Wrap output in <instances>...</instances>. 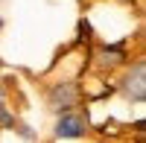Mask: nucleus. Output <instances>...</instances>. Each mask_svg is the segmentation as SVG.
Here are the masks:
<instances>
[{"label":"nucleus","mask_w":146,"mask_h":143,"mask_svg":"<svg viewBox=\"0 0 146 143\" xmlns=\"http://www.w3.org/2000/svg\"><path fill=\"white\" fill-rule=\"evenodd\" d=\"M53 134L58 140H79L88 134V117L82 111H64L56 117V126H53Z\"/></svg>","instance_id":"f257e3e1"},{"label":"nucleus","mask_w":146,"mask_h":143,"mask_svg":"<svg viewBox=\"0 0 146 143\" xmlns=\"http://www.w3.org/2000/svg\"><path fill=\"white\" fill-rule=\"evenodd\" d=\"M0 108H3V88H0Z\"/></svg>","instance_id":"20e7f679"},{"label":"nucleus","mask_w":146,"mask_h":143,"mask_svg":"<svg viewBox=\"0 0 146 143\" xmlns=\"http://www.w3.org/2000/svg\"><path fill=\"white\" fill-rule=\"evenodd\" d=\"M0 26H3V18H0Z\"/></svg>","instance_id":"39448f33"},{"label":"nucleus","mask_w":146,"mask_h":143,"mask_svg":"<svg viewBox=\"0 0 146 143\" xmlns=\"http://www.w3.org/2000/svg\"><path fill=\"white\" fill-rule=\"evenodd\" d=\"M47 102L58 114L73 111V105H79V85L76 82H56L50 88V93H47Z\"/></svg>","instance_id":"f03ea898"},{"label":"nucleus","mask_w":146,"mask_h":143,"mask_svg":"<svg viewBox=\"0 0 146 143\" xmlns=\"http://www.w3.org/2000/svg\"><path fill=\"white\" fill-rule=\"evenodd\" d=\"M123 93H126V99H131V102H143L146 99V62H143V58H137V62L126 70V76H123Z\"/></svg>","instance_id":"7ed1b4c3"}]
</instances>
